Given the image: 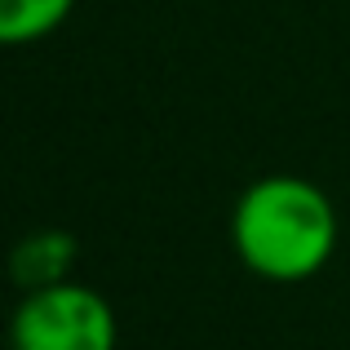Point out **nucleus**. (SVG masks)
<instances>
[{"label": "nucleus", "instance_id": "7ed1b4c3", "mask_svg": "<svg viewBox=\"0 0 350 350\" xmlns=\"http://www.w3.org/2000/svg\"><path fill=\"white\" fill-rule=\"evenodd\" d=\"M71 266H76V239L67 231H36L14 248V275L23 288L71 280Z\"/></svg>", "mask_w": 350, "mask_h": 350}, {"label": "nucleus", "instance_id": "20e7f679", "mask_svg": "<svg viewBox=\"0 0 350 350\" xmlns=\"http://www.w3.org/2000/svg\"><path fill=\"white\" fill-rule=\"evenodd\" d=\"M76 0H0V40L5 44H36L53 36L71 18Z\"/></svg>", "mask_w": 350, "mask_h": 350}, {"label": "nucleus", "instance_id": "f03ea898", "mask_svg": "<svg viewBox=\"0 0 350 350\" xmlns=\"http://www.w3.org/2000/svg\"><path fill=\"white\" fill-rule=\"evenodd\" d=\"M14 350H116V310L98 288L58 280L27 288L14 310Z\"/></svg>", "mask_w": 350, "mask_h": 350}, {"label": "nucleus", "instance_id": "f257e3e1", "mask_svg": "<svg viewBox=\"0 0 350 350\" xmlns=\"http://www.w3.org/2000/svg\"><path fill=\"white\" fill-rule=\"evenodd\" d=\"M337 208L310 178L271 173L235 200L231 244L239 262L271 284H301L337 253Z\"/></svg>", "mask_w": 350, "mask_h": 350}]
</instances>
